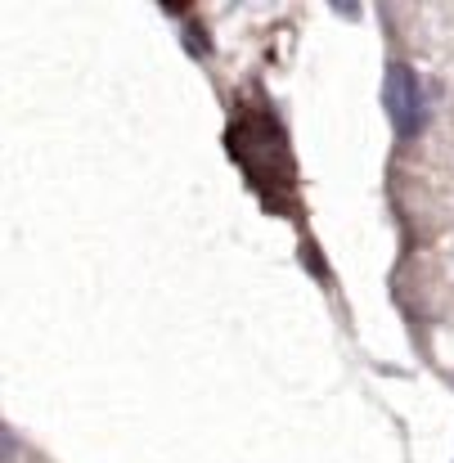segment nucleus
I'll list each match as a JSON object with an SVG mask.
<instances>
[{
    "mask_svg": "<svg viewBox=\"0 0 454 463\" xmlns=\"http://www.w3.org/2000/svg\"><path fill=\"white\" fill-rule=\"evenodd\" d=\"M383 99H387V113L396 122L401 136H414L428 118V99H423V86L419 77L405 68V63H392L387 68V81H383Z\"/></svg>",
    "mask_w": 454,
    "mask_h": 463,
    "instance_id": "1",
    "label": "nucleus"
}]
</instances>
